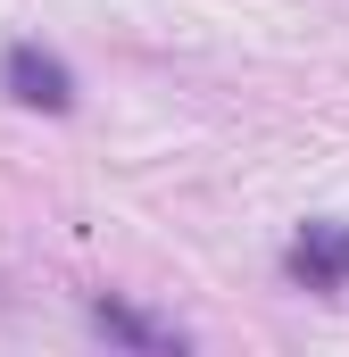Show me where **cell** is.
I'll use <instances>...</instances> for the list:
<instances>
[{
	"mask_svg": "<svg viewBox=\"0 0 349 357\" xmlns=\"http://www.w3.org/2000/svg\"><path fill=\"white\" fill-rule=\"evenodd\" d=\"M0 84H8V100H25V108H42V116H67V108H75L67 59H50L42 42H8V50H0Z\"/></svg>",
	"mask_w": 349,
	"mask_h": 357,
	"instance_id": "6da1fadb",
	"label": "cell"
},
{
	"mask_svg": "<svg viewBox=\"0 0 349 357\" xmlns=\"http://www.w3.org/2000/svg\"><path fill=\"white\" fill-rule=\"evenodd\" d=\"M291 274L308 282V291H341L349 282V225H308L299 241H291Z\"/></svg>",
	"mask_w": 349,
	"mask_h": 357,
	"instance_id": "7a4b0ae2",
	"label": "cell"
},
{
	"mask_svg": "<svg viewBox=\"0 0 349 357\" xmlns=\"http://www.w3.org/2000/svg\"><path fill=\"white\" fill-rule=\"evenodd\" d=\"M91 324H100L108 341H125V349H183V333L150 324V316H133V307H117V299H100V307H91Z\"/></svg>",
	"mask_w": 349,
	"mask_h": 357,
	"instance_id": "3957f363",
	"label": "cell"
}]
</instances>
